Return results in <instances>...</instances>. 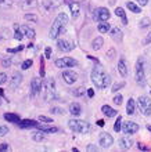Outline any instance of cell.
<instances>
[{"label":"cell","instance_id":"cell-1","mask_svg":"<svg viewBox=\"0 0 151 152\" xmlns=\"http://www.w3.org/2000/svg\"><path fill=\"white\" fill-rule=\"evenodd\" d=\"M91 82L97 88H105L111 82V77L104 72L101 66H94L93 71H91Z\"/></svg>","mask_w":151,"mask_h":152},{"label":"cell","instance_id":"cell-2","mask_svg":"<svg viewBox=\"0 0 151 152\" xmlns=\"http://www.w3.org/2000/svg\"><path fill=\"white\" fill-rule=\"evenodd\" d=\"M68 24V17L65 12H60L57 18L54 20V24L52 25V29H50V33H49V37L50 39H57V37L60 36L61 33L64 32V29L67 26Z\"/></svg>","mask_w":151,"mask_h":152},{"label":"cell","instance_id":"cell-3","mask_svg":"<svg viewBox=\"0 0 151 152\" xmlns=\"http://www.w3.org/2000/svg\"><path fill=\"white\" fill-rule=\"evenodd\" d=\"M42 91H43L46 100H57V98H58L57 91H56V82H54V79H52V77L47 79L43 83Z\"/></svg>","mask_w":151,"mask_h":152},{"label":"cell","instance_id":"cell-4","mask_svg":"<svg viewBox=\"0 0 151 152\" xmlns=\"http://www.w3.org/2000/svg\"><path fill=\"white\" fill-rule=\"evenodd\" d=\"M68 126L72 132L76 133H82V134H88L90 132V126L88 122L85 120H79V119H69L68 120Z\"/></svg>","mask_w":151,"mask_h":152},{"label":"cell","instance_id":"cell-5","mask_svg":"<svg viewBox=\"0 0 151 152\" xmlns=\"http://www.w3.org/2000/svg\"><path fill=\"white\" fill-rule=\"evenodd\" d=\"M137 105H139L140 111L143 112V115L148 116L151 115V98L147 96H140L137 100Z\"/></svg>","mask_w":151,"mask_h":152},{"label":"cell","instance_id":"cell-6","mask_svg":"<svg viewBox=\"0 0 151 152\" xmlns=\"http://www.w3.org/2000/svg\"><path fill=\"white\" fill-rule=\"evenodd\" d=\"M110 17H111V14L108 11V8H105V7L96 8V11H94V20L96 21H99V22H107V21L110 20Z\"/></svg>","mask_w":151,"mask_h":152},{"label":"cell","instance_id":"cell-7","mask_svg":"<svg viewBox=\"0 0 151 152\" xmlns=\"http://www.w3.org/2000/svg\"><path fill=\"white\" fill-rule=\"evenodd\" d=\"M56 65L58 68H72V66L78 65V61L71 58V57H64L60 60H56Z\"/></svg>","mask_w":151,"mask_h":152},{"label":"cell","instance_id":"cell-8","mask_svg":"<svg viewBox=\"0 0 151 152\" xmlns=\"http://www.w3.org/2000/svg\"><path fill=\"white\" fill-rule=\"evenodd\" d=\"M136 82L143 86L146 83V76H144V69H143V61H137L136 64Z\"/></svg>","mask_w":151,"mask_h":152},{"label":"cell","instance_id":"cell-9","mask_svg":"<svg viewBox=\"0 0 151 152\" xmlns=\"http://www.w3.org/2000/svg\"><path fill=\"white\" fill-rule=\"evenodd\" d=\"M99 144L101 148H110V147L114 144V138H112V136L108 134V133H101V134H100Z\"/></svg>","mask_w":151,"mask_h":152},{"label":"cell","instance_id":"cell-10","mask_svg":"<svg viewBox=\"0 0 151 152\" xmlns=\"http://www.w3.org/2000/svg\"><path fill=\"white\" fill-rule=\"evenodd\" d=\"M123 133L130 136V134H135V133L139 132V124L136 122H132V120H127L126 123H123V127H122Z\"/></svg>","mask_w":151,"mask_h":152},{"label":"cell","instance_id":"cell-11","mask_svg":"<svg viewBox=\"0 0 151 152\" xmlns=\"http://www.w3.org/2000/svg\"><path fill=\"white\" fill-rule=\"evenodd\" d=\"M57 46H58V50H61V51H64V53H69L71 50H74V47H75L74 42L67 40V39H60L57 42Z\"/></svg>","mask_w":151,"mask_h":152},{"label":"cell","instance_id":"cell-12","mask_svg":"<svg viewBox=\"0 0 151 152\" xmlns=\"http://www.w3.org/2000/svg\"><path fill=\"white\" fill-rule=\"evenodd\" d=\"M63 79L67 84H74L78 80V75H76V72L71 71V69H67V71L63 72Z\"/></svg>","mask_w":151,"mask_h":152},{"label":"cell","instance_id":"cell-13","mask_svg":"<svg viewBox=\"0 0 151 152\" xmlns=\"http://www.w3.org/2000/svg\"><path fill=\"white\" fill-rule=\"evenodd\" d=\"M42 87H43V83H42V80L39 77H33L31 80V90H32V94L36 96V94H39L42 91Z\"/></svg>","mask_w":151,"mask_h":152},{"label":"cell","instance_id":"cell-14","mask_svg":"<svg viewBox=\"0 0 151 152\" xmlns=\"http://www.w3.org/2000/svg\"><path fill=\"white\" fill-rule=\"evenodd\" d=\"M21 129H32V127H38L39 123L33 119H25V120H20V123H18Z\"/></svg>","mask_w":151,"mask_h":152},{"label":"cell","instance_id":"cell-15","mask_svg":"<svg viewBox=\"0 0 151 152\" xmlns=\"http://www.w3.org/2000/svg\"><path fill=\"white\" fill-rule=\"evenodd\" d=\"M69 10H71L72 18H74V20H76V18H78V15H79V12H80L79 3H76V1H69Z\"/></svg>","mask_w":151,"mask_h":152},{"label":"cell","instance_id":"cell-16","mask_svg":"<svg viewBox=\"0 0 151 152\" xmlns=\"http://www.w3.org/2000/svg\"><path fill=\"white\" fill-rule=\"evenodd\" d=\"M101 112L107 116V118H114V116L118 115V111L111 108L110 105H103V107H101Z\"/></svg>","mask_w":151,"mask_h":152},{"label":"cell","instance_id":"cell-17","mask_svg":"<svg viewBox=\"0 0 151 152\" xmlns=\"http://www.w3.org/2000/svg\"><path fill=\"white\" fill-rule=\"evenodd\" d=\"M21 32L24 33V36H27L29 40H33L36 37V32L33 31L32 28H29V26H21Z\"/></svg>","mask_w":151,"mask_h":152},{"label":"cell","instance_id":"cell-18","mask_svg":"<svg viewBox=\"0 0 151 152\" xmlns=\"http://www.w3.org/2000/svg\"><path fill=\"white\" fill-rule=\"evenodd\" d=\"M69 113H71L72 116H79L80 113H82V107H80L78 102H72V104L69 105Z\"/></svg>","mask_w":151,"mask_h":152},{"label":"cell","instance_id":"cell-19","mask_svg":"<svg viewBox=\"0 0 151 152\" xmlns=\"http://www.w3.org/2000/svg\"><path fill=\"white\" fill-rule=\"evenodd\" d=\"M21 80H22V75L15 72L14 75H13L11 82H10V87H11V88H17L21 84Z\"/></svg>","mask_w":151,"mask_h":152},{"label":"cell","instance_id":"cell-20","mask_svg":"<svg viewBox=\"0 0 151 152\" xmlns=\"http://www.w3.org/2000/svg\"><path fill=\"white\" fill-rule=\"evenodd\" d=\"M110 33H111V37L115 40V42H121V40H122V37H123L122 31H121L118 26H116V28H112L111 31H110Z\"/></svg>","mask_w":151,"mask_h":152},{"label":"cell","instance_id":"cell-21","mask_svg":"<svg viewBox=\"0 0 151 152\" xmlns=\"http://www.w3.org/2000/svg\"><path fill=\"white\" fill-rule=\"evenodd\" d=\"M118 72L121 73V76H125L127 75V66H126V61H125V58H121L119 62H118Z\"/></svg>","mask_w":151,"mask_h":152},{"label":"cell","instance_id":"cell-22","mask_svg":"<svg viewBox=\"0 0 151 152\" xmlns=\"http://www.w3.org/2000/svg\"><path fill=\"white\" fill-rule=\"evenodd\" d=\"M3 118L7 120V122H10V123H15V124H18L21 120L20 116L17 115V113H4Z\"/></svg>","mask_w":151,"mask_h":152},{"label":"cell","instance_id":"cell-23","mask_svg":"<svg viewBox=\"0 0 151 152\" xmlns=\"http://www.w3.org/2000/svg\"><path fill=\"white\" fill-rule=\"evenodd\" d=\"M118 144H119V147L122 149H130L132 147V140L129 138V137H122L119 141H118Z\"/></svg>","mask_w":151,"mask_h":152},{"label":"cell","instance_id":"cell-24","mask_svg":"<svg viewBox=\"0 0 151 152\" xmlns=\"http://www.w3.org/2000/svg\"><path fill=\"white\" fill-rule=\"evenodd\" d=\"M115 14H116V17H119L121 20H122V24H123V25H127L126 14H125V11H123L122 7H116V8H115Z\"/></svg>","mask_w":151,"mask_h":152},{"label":"cell","instance_id":"cell-25","mask_svg":"<svg viewBox=\"0 0 151 152\" xmlns=\"http://www.w3.org/2000/svg\"><path fill=\"white\" fill-rule=\"evenodd\" d=\"M104 44V40H103V37H96L93 42H91V48L93 50H99V48H101V46Z\"/></svg>","mask_w":151,"mask_h":152},{"label":"cell","instance_id":"cell-26","mask_svg":"<svg viewBox=\"0 0 151 152\" xmlns=\"http://www.w3.org/2000/svg\"><path fill=\"white\" fill-rule=\"evenodd\" d=\"M21 6H22V8L27 10V8H35L38 6V3H36V0H22Z\"/></svg>","mask_w":151,"mask_h":152},{"label":"cell","instance_id":"cell-27","mask_svg":"<svg viewBox=\"0 0 151 152\" xmlns=\"http://www.w3.org/2000/svg\"><path fill=\"white\" fill-rule=\"evenodd\" d=\"M135 100L133 98H129V101H127V104H126V112L127 115H133L135 113Z\"/></svg>","mask_w":151,"mask_h":152},{"label":"cell","instance_id":"cell-28","mask_svg":"<svg viewBox=\"0 0 151 152\" xmlns=\"http://www.w3.org/2000/svg\"><path fill=\"white\" fill-rule=\"evenodd\" d=\"M126 7L129 8L132 12H135V14H139V12H141V10H140V6H137V4L133 3V1H127V3H126Z\"/></svg>","mask_w":151,"mask_h":152},{"label":"cell","instance_id":"cell-29","mask_svg":"<svg viewBox=\"0 0 151 152\" xmlns=\"http://www.w3.org/2000/svg\"><path fill=\"white\" fill-rule=\"evenodd\" d=\"M14 31H15V33H14V39L15 40H22V37H24V33L21 32V26L20 25H17V24H14Z\"/></svg>","mask_w":151,"mask_h":152},{"label":"cell","instance_id":"cell-30","mask_svg":"<svg viewBox=\"0 0 151 152\" xmlns=\"http://www.w3.org/2000/svg\"><path fill=\"white\" fill-rule=\"evenodd\" d=\"M38 129L42 130L43 133H57L58 132V129L54 127V126H43V124H42V126H38Z\"/></svg>","mask_w":151,"mask_h":152},{"label":"cell","instance_id":"cell-31","mask_svg":"<svg viewBox=\"0 0 151 152\" xmlns=\"http://www.w3.org/2000/svg\"><path fill=\"white\" fill-rule=\"evenodd\" d=\"M111 31V26H110V24H105V22H101V24H99V32L100 33H107Z\"/></svg>","mask_w":151,"mask_h":152},{"label":"cell","instance_id":"cell-32","mask_svg":"<svg viewBox=\"0 0 151 152\" xmlns=\"http://www.w3.org/2000/svg\"><path fill=\"white\" fill-rule=\"evenodd\" d=\"M43 138H44V136H43V132H42V130H39V132H36L32 134V140L33 141H38V142H39V141H42Z\"/></svg>","mask_w":151,"mask_h":152},{"label":"cell","instance_id":"cell-33","mask_svg":"<svg viewBox=\"0 0 151 152\" xmlns=\"http://www.w3.org/2000/svg\"><path fill=\"white\" fill-rule=\"evenodd\" d=\"M121 126H122V116L118 115V119H116L115 124H114V130H115L116 133H119L121 132Z\"/></svg>","mask_w":151,"mask_h":152},{"label":"cell","instance_id":"cell-34","mask_svg":"<svg viewBox=\"0 0 151 152\" xmlns=\"http://www.w3.org/2000/svg\"><path fill=\"white\" fill-rule=\"evenodd\" d=\"M32 64H33V61L31 60V58H28V60H25L24 62H22V65H21V68L24 69V71H27V69H29L32 66Z\"/></svg>","mask_w":151,"mask_h":152},{"label":"cell","instance_id":"cell-35","mask_svg":"<svg viewBox=\"0 0 151 152\" xmlns=\"http://www.w3.org/2000/svg\"><path fill=\"white\" fill-rule=\"evenodd\" d=\"M13 0H0V7L1 8H8L11 7Z\"/></svg>","mask_w":151,"mask_h":152},{"label":"cell","instance_id":"cell-36","mask_svg":"<svg viewBox=\"0 0 151 152\" xmlns=\"http://www.w3.org/2000/svg\"><path fill=\"white\" fill-rule=\"evenodd\" d=\"M123 86H125V82H119V83H115L114 86H112V90H111V91H112V93H116L118 90H121Z\"/></svg>","mask_w":151,"mask_h":152},{"label":"cell","instance_id":"cell-37","mask_svg":"<svg viewBox=\"0 0 151 152\" xmlns=\"http://www.w3.org/2000/svg\"><path fill=\"white\" fill-rule=\"evenodd\" d=\"M150 24H151L150 18H143L140 21V28H147V26H150Z\"/></svg>","mask_w":151,"mask_h":152},{"label":"cell","instance_id":"cell-38","mask_svg":"<svg viewBox=\"0 0 151 152\" xmlns=\"http://www.w3.org/2000/svg\"><path fill=\"white\" fill-rule=\"evenodd\" d=\"M25 20L31 21V22H36V21H38V17H36L35 14H25Z\"/></svg>","mask_w":151,"mask_h":152},{"label":"cell","instance_id":"cell-39","mask_svg":"<svg viewBox=\"0 0 151 152\" xmlns=\"http://www.w3.org/2000/svg\"><path fill=\"white\" fill-rule=\"evenodd\" d=\"M83 94H85L83 87H78V88H75V91H74V96L75 97H80V96H83Z\"/></svg>","mask_w":151,"mask_h":152},{"label":"cell","instance_id":"cell-40","mask_svg":"<svg viewBox=\"0 0 151 152\" xmlns=\"http://www.w3.org/2000/svg\"><path fill=\"white\" fill-rule=\"evenodd\" d=\"M21 50H24V46H18V47H15V48H7V53L15 54V53H20Z\"/></svg>","mask_w":151,"mask_h":152},{"label":"cell","instance_id":"cell-41","mask_svg":"<svg viewBox=\"0 0 151 152\" xmlns=\"http://www.w3.org/2000/svg\"><path fill=\"white\" fill-rule=\"evenodd\" d=\"M39 120H40V122H44V123H53L52 118H47V116H43V115L39 116Z\"/></svg>","mask_w":151,"mask_h":152},{"label":"cell","instance_id":"cell-42","mask_svg":"<svg viewBox=\"0 0 151 152\" xmlns=\"http://www.w3.org/2000/svg\"><path fill=\"white\" fill-rule=\"evenodd\" d=\"M114 104H116V105H121L122 104V96H121V94H118V96H115L114 97Z\"/></svg>","mask_w":151,"mask_h":152},{"label":"cell","instance_id":"cell-43","mask_svg":"<svg viewBox=\"0 0 151 152\" xmlns=\"http://www.w3.org/2000/svg\"><path fill=\"white\" fill-rule=\"evenodd\" d=\"M7 133H8V127H7V126H0V137L6 136Z\"/></svg>","mask_w":151,"mask_h":152},{"label":"cell","instance_id":"cell-44","mask_svg":"<svg viewBox=\"0 0 151 152\" xmlns=\"http://www.w3.org/2000/svg\"><path fill=\"white\" fill-rule=\"evenodd\" d=\"M7 82V75L4 72H0V84H3Z\"/></svg>","mask_w":151,"mask_h":152},{"label":"cell","instance_id":"cell-45","mask_svg":"<svg viewBox=\"0 0 151 152\" xmlns=\"http://www.w3.org/2000/svg\"><path fill=\"white\" fill-rule=\"evenodd\" d=\"M52 112H53V113H56V115H61V113H64V109L54 107V108H52Z\"/></svg>","mask_w":151,"mask_h":152},{"label":"cell","instance_id":"cell-46","mask_svg":"<svg viewBox=\"0 0 151 152\" xmlns=\"http://www.w3.org/2000/svg\"><path fill=\"white\" fill-rule=\"evenodd\" d=\"M40 76L44 77V64H43V58H40Z\"/></svg>","mask_w":151,"mask_h":152},{"label":"cell","instance_id":"cell-47","mask_svg":"<svg viewBox=\"0 0 151 152\" xmlns=\"http://www.w3.org/2000/svg\"><path fill=\"white\" fill-rule=\"evenodd\" d=\"M44 58H52V48L47 47L44 50Z\"/></svg>","mask_w":151,"mask_h":152},{"label":"cell","instance_id":"cell-48","mask_svg":"<svg viewBox=\"0 0 151 152\" xmlns=\"http://www.w3.org/2000/svg\"><path fill=\"white\" fill-rule=\"evenodd\" d=\"M10 149V147H8V144H0V151L4 152V151H8Z\"/></svg>","mask_w":151,"mask_h":152},{"label":"cell","instance_id":"cell-49","mask_svg":"<svg viewBox=\"0 0 151 152\" xmlns=\"http://www.w3.org/2000/svg\"><path fill=\"white\" fill-rule=\"evenodd\" d=\"M86 151H89V152H94V151H97V147H96V145H93V144H90L88 147V148H86Z\"/></svg>","mask_w":151,"mask_h":152},{"label":"cell","instance_id":"cell-50","mask_svg":"<svg viewBox=\"0 0 151 152\" xmlns=\"http://www.w3.org/2000/svg\"><path fill=\"white\" fill-rule=\"evenodd\" d=\"M1 65L7 68V66H10V65H11V61H10V60H1Z\"/></svg>","mask_w":151,"mask_h":152},{"label":"cell","instance_id":"cell-51","mask_svg":"<svg viewBox=\"0 0 151 152\" xmlns=\"http://www.w3.org/2000/svg\"><path fill=\"white\" fill-rule=\"evenodd\" d=\"M143 43H144V44H150V43H151V32L148 33L147 36H146V39H144Z\"/></svg>","mask_w":151,"mask_h":152},{"label":"cell","instance_id":"cell-52","mask_svg":"<svg viewBox=\"0 0 151 152\" xmlns=\"http://www.w3.org/2000/svg\"><path fill=\"white\" fill-rule=\"evenodd\" d=\"M88 96H89V98H93V97H94V90H93V88H88Z\"/></svg>","mask_w":151,"mask_h":152},{"label":"cell","instance_id":"cell-53","mask_svg":"<svg viewBox=\"0 0 151 152\" xmlns=\"http://www.w3.org/2000/svg\"><path fill=\"white\" fill-rule=\"evenodd\" d=\"M137 148H139V151L140 149H141V151H150V148H148V147H144L143 144H139L137 145Z\"/></svg>","mask_w":151,"mask_h":152},{"label":"cell","instance_id":"cell-54","mask_svg":"<svg viewBox=\"0 0 151 152\" xmlns=\"http://www.w3.org/2000/svg\"><path fill=\"white\" fill-rule=\"evenodd\" d=\"M115 56V50H114V48H111V50H110V51L107 53V57H110V58H112V57Z\"/></svg>","mask_w":151,"mask_h":152},{"label":"cell","instance_id":"cell-55","mask_svg":"<svg viewBox=\"0 0 151 152\" xmlns=\"http://www.w3.org/2000/svg\"><path fill=\"white\" fill-rule=\"evenodd\" d=\"M137 1H139L140 6H147L148 4V0H137Z\"/></svg>","mask_w":151,"mask_h":152},{"label":"cell","instance_id":"cell-56","mask_svg":"<svg viewBox=\"0 0 151 152\" xmlns=\"http://www.w3.org/2000/svg\"><path fill=\"white\" fill-rule=\"evenodd\" d=\"M97 126H100V127H103V126H104V120H101V119L97 120Z\"/></svg>","mask_w":151,"mask_h":152},{"label":"cell","instance_id":"cell-57","mask_svg":"<svg viewBox=\"0 0 151 152\" xmlns=\"http://www.w3.org/2000/svg\"><path fill=\"white\" fill-rule=\"evenodd\" d=\"M0 96H1V97L4 96V91H3V88H0Z\"/></svg>","mask_w":151,"mask_h":152},{"label":"cell","instance_id":"cell-58","mask_svg":"<svg viewBox=\"0 0 151 152\" xmlns=\"http://www.w3.org/2000/svg\"><path fill=\"white\" fill-rule=\"evenodd\" d=\"M147 129H148V132L151 133V126H147Z\"/></svg>","mask_w":151,"mask_h":152},{"label":"cell","instance_id":"cell-59","mask_svg":"<svg viewBox=\"0 0 151 152\" xmlns=\"http://www.w3.org/2000/svg\"><path fill=\"white\" fill-rule=\"evenodd\" d=\"M0 105H1V100H0Z\"/></svg>","mask_w":151,"mask_h":152}]
</instances>
